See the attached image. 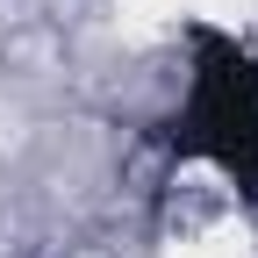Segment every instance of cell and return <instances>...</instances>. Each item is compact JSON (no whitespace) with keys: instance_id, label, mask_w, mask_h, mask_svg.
I'll return each instance as SVG.
<instances>
[{"instance_id":"cell-1","label":"cell","mask_w":258,"mask_h":258,"mask_svg":"<svg viewBox=\"0 0 258 258\" xmlns=\"http://www.w3.org/2000/svg\"><path fill=\"white\" fill-rule=\"evenodd\" d=\"M158 144L215 165L237 201L258 208V50L215 22H194L186 29V93L165 115Z\"/></svg>"}]
</instances>
